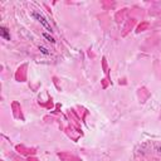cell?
Wrapping results in <instances>:
<instances>
[{"mask_svg":"<svg viewBox=\"0 0 161 161\" xmlns=\"http://www.w3.org/2000/svg\"><path fill=\"white\" fill-rule=\"evenodd\" d=\"M33 18H34V19H36V20H38V21H39V23H40V24H42L47 30H49L50 33L53 31V28L50 26V24L48 23V20H47V19H45L40 13H38V11H33Z\"/></svg>","mask_w":161,"mask_h":161,"instance_id":"1","label":"cell"},{"mask_svg":"<svg viewBox=\"0 0 161 161\" xmlns=\"http://www.w3.org/2000/svg\"><path fill=\"white\" fill-rule=\"evenodd\" d=\"M0 36L4 38L5 40H10V33H9L8 28H5V26H0Z\"/></svg>","mask_w":161,"mask_h":161,"instance_id":"2","label":"cell"},{"mask_svg":"<svg viewBox=\"0 0 161 161\" xmlns=\"http://www.w3.org/2000/svg\"><path fill=\"white\" fill-rule=\"evenodd\" d=\"M43 36H44V38H45L48 42H50V43H53V44L55 43V39H54V38H53L50 34H48V33H43Z\"/></svg>","mask_w":161,"mask_h":161,"instance_id":"3","label":"cell"},{"mask_svg":"<svg viewBox=\"0 0 161 161\" xmlns=\"http://www.w3.org/2000/svg\"><path fill=\"white\" fill-rule=\"evenodd\" d=\"M39 50H40L44 55H48V54H49V50H48L47 48H44V47H39Z\"/></svg>","mask_w":161,"mask_h":161,"instance_id":"4","label":"cell"},{"mask_svg":"<svg viewBox=\"0 0 161 161\" xmlns=\"http://www.w3.org/2000/svg\"><path fill=\"white\" fill-rule=\"evenodd\" d=\"M157 151H158V152L161 153V146H160V147H157Z\"/></svg>","mask_w":161,"mask_h":161,"instance_id":"5","label":"cell"}]
</instances>
